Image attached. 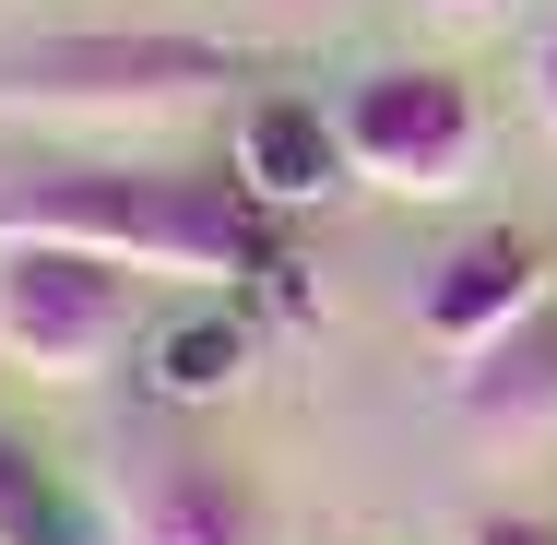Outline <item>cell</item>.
I'll list each match as a JSON object with an SVG mask.
<instances>
[{
  "label": "cell",
  "mask_w": 557,
  "mask_h": 545,
  "mask_svg": "<svg viewBox=\"0 0 557 545\" xmlns=\"http://www.w3.org/2000/svg\"><path fill=\"white\" fill-rule=\"evenodd\" d=\"M0 237H60L119 273H178V285L285 273L237 166H0Z\"/></svg>",
  "instance_id": "1"
},
{
  "label": "cell",
  "mask_w": 557,
  "mask_h": 545,
  "mask_svg": "<svg viewBox=\"0 0 557 545\" xmlns=\"http://www.w3.org/2000/svg\"><path fill=\"white\" fill-rule=\"evenodd\" d=\"M261 60L190 36V24H72V36H24L0 48V119H72V131H154V119L214 108L225 84H249Z\"/></svg>",
  "instance_id": "2"
},
{
  "label": "cell",
  "mask_w": 557,
  "mask_h": 545,
  "mask_svg": "<svg viewBox=\"0 0 557 545\" xmlns=\"http://www.w3.org/2000/svg\"><path fill=\"white\" fill-rule=\"evenodd\" d=\"M333 143H344V178H368L392 202H450L486 166V108L450 60H380L333 96Z\"/></svg>",
  "instance_id": "3"
},
{
  "label": "cell",
  "mask_w": 557,
  "mask_h": 545,
  "mask_svg": "<svg viewBox=\"0 0 557 545\" xmlns=\"http://www.w3.org/2000/svg\"><path fill=\"white\" fill-rule=\"evenodd\" d=\"M96 486H108V534L119 545H273L261 486L225 462L214 438H190L166 404L131 416V428L108 438Z\"/></svg>",
  "instance_id": "4"
},
{
  "label": "cell",
  "mask_w": 557,
  "mask_h": 545,
  "mask_svg": "<svg viewBox=\"0 0 557 545\" xmlns=\"http://www.w3.org/2000/svg\"><path fill=\"white\" fill-rule=\"evenodd\" d=\"M131 332H143V297L119 261L60 249V237H0V356L12 368L84 392L131 356Z\"/></svg>",
  "instance_id": "5"
},
{
  "label": "cell",
  "mask_w": 557,
  "mask_h": 545,
  "mask_svg": "<svg viewBox=\"0 0 557 545\" xmlns=\"http://www.w3.org/2000/svg\"><path fill=\"white\" fill-rule=\"evenodd\" d=\"M534 297H557L546 237H534V225H474L440 273L416 285V332H428L440 356H474V344H498V332L522 321Z\"/></svg>",
  "instance_id": "6"
},
{
  "label": "cell",
  "mask_w": 557,
  "mask_h": 545,
  "mask_svg": "<svg viewBox=\"0 0 557 545\" xmlns=\"http://www.w3.org/2000/svg\"><path fill=\"white\" fill-rule=\"evenodd\" d=\"M450 404H462L474 428H498V438L557 428V297H534V309L498 332V344L450 356Z\"/></svg>",
  "instance_id": "7"
},
{
  "label": "cell",
  "mask_w": 557,
  "mask_h": 545,
  "mask_svg": "<svg viewBox=\"0 0 557 545\" xmlns=\"http://www.w3.org/2000/svg\"><path fill=\"white\" fill-rule=\"evenodd\" d=\"M344 166L333 119L309 108V96H261V108L237 119V178H249V202H321Z\"/></svg>",
  "instance_id": "8"
},
{
  "label": "cell",
  "mask_w": 557,
  "mask_h": 545,
  "mask_svg": "<svg viewBox=\"0 0 557 545\" xmlns=\"http://www.w3.org/2000/svg\"><path fill=\"white\" fill-rule=\"evenodd\" d=\"M237 380H249V321H237V309H190V321L154 332V404H166V416L225 404Z\"/></svg>",
  "instance_id": "9"
},
{
  "label": "cell",
  "mask_w": 557,
  "mask_h": 545,
  "mask_svg": "<svg viewBox=\"0 0 557 545\" xmlns=\"http://www.w3.org/2000/svg\"><path fill=\"white\" fill-rule=\"evenodd\" d=\"M0 545H84L60 474H48V450H36L24 428H0Z\"/></svg>",
  "instance_id": "10"
},
{
  "label": "cell",
  "mask_w": 557,
  "mask_h": 545,
  "mask_svg": "<svg viewBox=\"0 0 557 545\" xmlns=\"http://www.w3.org/2000/svg\"><path fill=\"white\" fill-rule=\"evenodd\" d=\"M462 545H557L546 510H486V522H462Z\"/></svg>",
  "instance_id": "11"
},
{
  "label": "cell",
  "mask_w": 557,
  "mask_h": 545,
  "mask_svg": "<svg viewBox=\"0 0 557 545\" xmlns=\"http://www.w3.org/2000/svg\"><path fill=\"white\" fill-rule=\"evenodd\" d=\"M534 119H546V131H557V24H546V36H534Z\"/></svg>",
  "instance_id": "12"
},
{
  "label": "cell",
  "mask_w": 557,
  "mask_h": 545,
  "mask_svg": "<svg viewBox=\"0 0 557 545\" xmlns=\"http://www.w3.org/2000/svg\"><path fill=\"white\" fill-rule=\"evenodd\" d=\"M428 12H498V0H428Z\"/></svg>",
  "instance_id": "13"
}]
</instances>
